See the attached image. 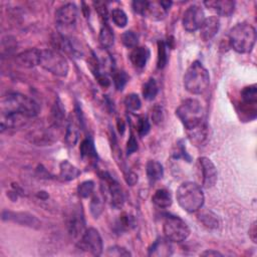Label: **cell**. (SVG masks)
<instances>
[{
	"instance_id": "obj_32",
	"label": "cell",
	"mask_w": 257,
	"mask_h": 257,
	"mask_svg": "<svg viewBox=\"0 0 257 257\" xmlns=\"http://www.w3.org/2000/svg\"><path fill=\"white\" fill-rule=\"evenodd\" d=\"M168 46L165 41L159 40L158 41V68L162 69L166 66L168 62Z\"/></svg>"
},
{
	"instance_id": "obj_26",
	"label": "cell",
	"mask_w": 257,
	"mask_h": 257,
	"mask_svg": "<svg viewBox=\"0 0 257 257\" xmlns=\"http://www.w3.org/2000/svg\"><path fill=\"white\" fill-rule=\"evenodd\" d=\"M152 201L159 208H168L172 205L173 199L170 191L167 189H159L153 195Z\"/></svg>"
},
{
	"instance_id": "obj_37",
	"label": "cell",
	"mask_w": 257,
	"mask_h": 257,
	"mask_svg": "<svg viewBox=\"0 0 257 257\" xmlns=\"http://www.w3.org/2000/svg\"><path fill=\"white\" fill-rule=\"evenodd\" d=\"M103 210V199L99 195H93L90 201V212L97 218Z\"/></svg>"
},
{
	"instance_id": "obj_27",
	"label": "cell",
	"mask_w": 257,
	"mask_h": 257,
	"mask_svg": "<svg viewBox=\"0 0 257 257\" xmlns=\"http://www.w3.org/2000/svg\"><path fill=\"white\" fill-rule=\"evenodd\" d=\"M79 152L80 156L83 160H86L87 162L94 161L97 158L96 150L94 148V144L91 139H85L81 142L80 147H79Z\"/></svg>"
},
{
	"instance_id": "obj_18",
	"label": "cell",
	"mask_w": 257,
	"mask_h": 257,
	"mask_svg": "<svg viewBox=\"0 0 257 257\" xmlns=\"http://www.w3.org/2000/svg\"><path fill=\"white\" fill-rule=\"evenodd\" d=\"M173 254V246L171 241L166 238H158L149 248V256L168 257Z\"/></svg>"
},
{
	"instance_id": "obj_41",
	"label": "cell",
	"mask_w": 257,
	"mask_h": 257,
	"mask_svg": "<svg viewBox=\"0 0 257 257\" xmlns=\"http://www.w3.org/2000/svg\"><path fill=\"white\" fill-rule=\"evenodd\" d=\"M106 255L107 256H114V257H121V256H131V252L128 250H126L123 247L120 246H112L109 247L106 251Z\"/></svg>"
},
{
	"instance_id": "obj_40",
	"label": "cell",
	"mask_w": 257,
	"mask_h": 257,
	"mask_svg": "<svg viewBox=\"0 0 257 257\" xmlns=\"http://www.w3.org/2000/svg\"><path fill=\"white\" fill-rule=\"evenodd\" d=\"M137 130L141 137H145L151 130V123L147 116H141L137 123Z\"/></svg>"
},
{
	"instance_id": "obj_19",
	"label": "cell",
	"mask_w": 257,
	"mask_h": 257,
	"mask_svg": "<svg viewBox=\"0 0 257 257\" xmlns=\"http://www.w3.org/2000/svg\"><path fill=\"white\" fill-rule=\"evenodd\" d=\"M220 27V20L217 16H210L205 18L201 28H200V36L204 41L211 40L218 32Z\"/></svg>"
},
{
	"instance_id": "obj_29",
	"label": "cell",
	"mask_w": 257,
	"mask_h": 257,
	"mask_svg": "<svg viewBox=\"0 0 257 257\" xmlns=\"http://www.w3.org/2000/svg\"><path fill=\"white\" fill-rule=\"evenodd\" d=\"M65 118V108L62 105V102L57 98L51 109V121L54 126H60Z\"/></svg>"
},
{
	"instance_id": "obj_20",
	"label": "cell",
	"mask_w": 257,
	"mask_h": 257,
	"mask_svg": "<svg viewBox=\"0 0 257 257\" xmlns=\"http://www.w3.org/2000/svg\"><path fill=\"white\" fill-rule=\"evenodd\" d=\"M204 4L207 8L214 10L218 15L229 17L233 14L235 9V2L231 0H213V1H206Z\"/></svg>"
},
{
	"instance_id": "obj_8",
	"label": "cell",
	"mask_w": 257,
	"mask_h": 257,
	"mask_svg": "<svg viewBox=\"0 0 257 257\" xmlns=\"http://www.w3.org/2000/svg\"><path fill=\"white\" fill-rule=\"evenodd\" d=\"M79 246L81 249L91 253L92 255L99 256L102 253L103 245L102 239L98 231L94 228L86 229L80 237Z\"/></svg>"
},
{
	"instance_id": "obj_2",
	"label": "cell",
	"mask_w": 257,
	"mask_h": 257,
	"mask_svg": "<svg viewBox=\"0 0 257 257\" xmlns=\"http://www.w3.org/2000/svg\"><path fill=\"white\" fill-rule=\"evenodd\" d=\"M39 109V105L34 99L18 92L8 93L1 99V111L4 112H15L33 117L38 114Z\"/></svg>"
},
{
	"instance_id": "obj_44",
	"label": "cell",
	"mask_w": 257,
	"mask_h": 257,
	"mask_svg": "<svg viewBox=\"0 0 257 257\" xmlns=\"http://www.w3.org/2000/svg\"><path fill=\"white\" fill-rule=\"evenodd\" d=\"M152 119L155 123H159L163 119V110L160 106H155L152 110Z\"/></svg>"
},
{
	"instance_id": "obj_12",
	"label": "cell",
	"mask_w": 257,
	"mask_h": 257,
	"mask_svg": "<svg viewBox=\"0 0 257 257\" xmlns=\"http://www.w3.org/2000/svg\"><path fill=\"white\" fill-rule=\"evenodd\" d=\"M198 165L200 168L202 176V184L205 188H212L218 179L217 168L214 163L206 157H201L198 159Z\"/></svg>"
},
{
	"instance_id": "obj_6",
	"label": "cell",
	"mask_w": 257,
	"mask_h": 257,
	"mask_svg": "<svg viewBox=\"0 0 257 257\" xmlns=\"http://www.w3.org/2000/svg\"><path fill=\"white\" fill-rule=\"evenodd\" d=\"M39 65L48 72L60 77L67 75L69 65L66 58L57 50H41Z\"/></svg>"
},
{
	"instance_id": "obj_11",
	"label": "cell",
	"mask_w": 257,
	"mask_h": 257,
	"mask_svg": "<svg viewBox=\"0 0 257 257\" xmlns=\"http://www.w3.org/2000/svg\"><path fill=\"white\" fill-rule=\"evenodd\" d=\"M77 18V7L73 3H66L55 11V20L60 28L72 27Z\"/></svg>"
},
{
	"instance_id": "obj_15",
	"label": "cell",
	"mask_w": 257,
	"mask_h": 257,
	"mask_svg": "<svg viewBox=\"0 0 257 257\" xmlns=\"http://www.w3.org/2000/svg\"><path fill=\"white\" fill-rule=\"evenodd\" d=\"M28 118V116L20 113L1 111V131L21 127L27 122Z\"/></svg>"
},
{
	"instance_id": "obj_49",
	"label": "cell",
	"mask_w": 257,
	"mask_h": 257,
	"mask_svg": "<svg viewBox=\"0 0 257 257\" xmlns=\"http://www.w3.org/2000/svg\"><path fill=\"white\" fill-rule=\"evenodd\" d=\"M201 255H202V256H222V254H221L220 252H218V251H216V250H213V249H211V250H206V251L202 252Z\"/></svg>"
},
{
	"instance_id": "obj_5",
	"label": "cell",
	"mask_w": 257,
	"mask_h": 257,
	"mask_svg": "<svg viewBox=\"0 0 257 257\" xmlns=\"http://www.w3.org/2000/svg\"><path fill=\"white\" fill-rule=\"evenodd\" d=\"M176 114L187 131L203 123V108L200 101L195 98L185 99L176 109Z\"/></svg>"
},
{
	"instance_id": "obj_35",
	"label": "cell",
	"mask_w": 257,
	"mask_h": 257,
	"mask_svg": "<svg viewBox=\"0 0 257 257\" xmlns=\"http://www.w3.org/2000/svg\"><path fill=\"white\" fill-rule=\"evenodd\" d=\"M200 221L203 223L204 226L207 228H217L218 227V219L217 216L212 213L211 211H206L200 214Z\"/></svg>"
},
{
	"instance_id": "obj_33",
	"label": "cell",
	"mask_w": 257,
	"mask_h": 257,
	"mask_svg": "<svg viewBox=\"0 0 257 257\" xmlns=\"http://www.w3.org/2000/svg\"><path fill=\"white\" fill-rule=\"evenodd\" d=\"M112 80L114 86L117 90H122L128 81V75L123 70H113L112 71Z\"/></svg>"
},
{
	"instance_id": "obj_25",
	"label": "cell",
	"mask_w": 257,
	"mask_h": 257,
	"mask_svg": "<svg viewBox=\"0 0 257 257\" xmlns=\"http://www.w3.org/2000/svg\"><path fill=\"white\" fill-rule=\"evenodd\" d=\"M168 10L164 8L161 2H150L144 16L149 17L152 20H162L167 15Z\"/></svg>"
},
{
	"instance_id": "obj_16",
	"label": "cell",
	"mask_w": 257,
	"mask_h": 257,
	"mask_svg": "<svg viewBox=\"0 0 257 257\" xmlns=\"http://www.w3.org/2000/svg\"><path fill=\"white\" fill-rule=\"evenodd\" d=\"M41 50L36 48L27 49L16 56L17 63L25 68H32L36 65H39L40 62Z\"/></svg>"
},
{
	"instance_id": "obj_45",
	"label": "cell",
	"mask_w": 257,
	"mask_h": 257,
	"mask_svg": "<svg viewBox=\"0 0 257 257\" xmlns=\"http://www.w3.org/2000/svg\"><path fill=\"white\" fill-rule=\"evenodd\" d=\"M175 157L176 158H184L185 160H188V162H190V160H191V158H190V156L186 153V150H185V148H184V145L183 144H181V142L180 143H178V145H177V153L175 154Z\"/></svg>"
},
{
	"instance_id": "obj_30",
	"label": "cell",
	"mask_w": 257,
	"mask_h": 257,
	"mask_svg": "<svg viewBox=\"0 0 257 257\" xmlns=\"http://www.w3.org/2000/svg\"><path fill=\"white\" fill-rule=\"evenodd\" d=\"M113 40H114V36L111 28L107 25V23H103L98 35L99 44L103 48H108L113 44Z\"/></svg>"
},
{
	"instance_id": "obj_48",
	"label": "cell",
	"mask_w": 257,
	"mask_h": 257,
	"mask_svg": "<svg viewBox=\"0 0 257 257\" xmlns=\"http://www.w3.org/2000/svg\"><path fill=\"white\" fill-rule=\"evenodd\" d=\"M125 181H126V183H127L128 185L133 186V185H135V184L138 182V175L135 174V173H133V172H130V173H127L126 176H125Z\"/></svg>"
},
{
	"instance_id": "obj_4",
	"label": "cell",
	"mask_w": 257,
	"mask_h": 257,
	"mask_svg": "<svg viewBox=\"0 0 257 257\" xmlns=\"http://www.w3.org/2000/svg\"><path fill=\"white\" fill-rule=\"evenodd\" d=\"M210 84V75L200 61H194L184 75V86L192 94H201Z\"/></svg>"
},
{
	"instance_id": "obj_38",
	"label": "cell",
	"mask_w": 257,
	"mask_h": 257,
	"mask_svg": "<svg viewBox=\"0 0 257 257\" xmlns=\"http://www.w3.org/2000/svg\"><path fill=\"white\" fill-rule=\"evenodd\" d=\"M138 41H139L138 35L134 31L127 30V31L123 32L122 35H121V42L127 48H135V47H137Z\"/></svg>"
},
{
	"instance_id": "obj_46",
	"label": "cell",
	"mask_w": 257,
	"mask_h": 257,
	"mask_svg": "<svg viewBox=\"0 0 257 257\" xmlns=\"http://www.w3.org/2000/svg\"><path fill=\"white\" fill-rule=\"evenodd\" d=\"M95 77H96V80L97 82L103 86V87H107L109 84H110V80L109 78L107 77V75L105 73H102V72H98L97 74H95Z\"/></svg>"
},
{
	"instance_id": "obj_36",
	"label": "cell",
	"mask_w": 257,
	"mask_h": 257,
	"mask_svg": "<svg viewBox=\"0 0 257 257\" xmlns=\"http://www.w3.org/2000/svg\"><path fill=\"white\" fill-rule=\"evenodd\" d=\"M124 104H125V107L131 110V111H137L141 108L142 106V101L139 97L138 94L136 93H131V94H127L124 98Z\"/></svg>"
},
{
	"instance_id": "obj_14",
	"label": "cell",
	"mask_w": 257,
	"mask_h": 257,
	"mask_svg": "<svg viewBox=\"0 0 257 257\" xmlns=\"http://www.w3.org/2000/svg\"><path fill=\"white\" fill-rule=\"evenodd\" d=\"M242 110L247 114L256 116V103H257V88L255 84L246 86L241 91Z\"/></svg>"
},
{
	"instance_id": "obj_24",
	"label": "cell",
	"mask_w": 257,
	"mask_h": 257,
	"mask_svg": "<svg viewBox=\"0 0 257 257\" xmlns=\"http://www.w3.org/2000/svg\"><path fill=\"white\" fill-rule=\"evenodd\" d=\"M80 175V171L69 163L67 160H64L60 163L59 166V177L63 181H71L76 179Z\"/></svg>"
},
{
	"instance_id": "obj_39",
	"label": "cell",
	"mask_w": 257,
	"mask_h": 257,
	"mask_svg": "<svg viewBox=\"0 0 257 257\" xmlns=\"http://www.w3.org/2000/svg\"><path fill=\"white\" fill-rule=\"evenodd\" d=\"M94 190V183L92 181H84L79 184L77 187V193L78 196L81 198H88L92 195Z\"/></svg>"
},
{
	"instance_id": "obj_50",
	"label": "cell",
	"mask_w": 257,
	"mask_h": 257,
	"mask_svg": "<svg viewBox=\"0 0 257 257\" xmlns=\"http://www.w3.org/2000/svg\"><path fill=\"white\" fill-rule=\"evenodd\" d=\"M124 122L122 121V119H117V128H118V132L120 133V134H123V132H124Z\"/></svg>"
},
{
	"instance_id": "obj_7",
	"label": "cell",
	"mask_w": 257,
	"mask_h": 257,
	"mask_svg": "<svg viewBox=\"0 0 257 257\" xmlns=\"http://www.w3.org/2000/svg\"><path fill=\"white\" fill-rule=\"evenodd\" d=\"M165 238L171 242H183L190 235L188 224L180 217L169 215L166 217L163 225Z\"/></svg>"
},
{
	"instance_id": "obj_22",
	"label": "cell",
	"mask_w": 257,
	"mask_h": 257,
	"mask_svg": "<svg viewBox=\"0 0 257 257\" xmlns=\"http://www.w3.org/2000/svg\"><path fill=\"white\" fill-rule=\"evenodd\" d=\"M76 120L77 118L70 114L65 133V142L68 147H74L79 138V125Z\"/></svg>"
},
{
	"instance_id": "obj_43",
	"label": "cell",
	"mask_w": 257,
	"mask_h": 257,
	"mask_svg": "<svg viewBox=\"0 0 257 257\" xmlns=\"http://www.w3.org/2000/svg\"><path fill=\"white\" fill-rule=\"evenodd\" d=\"M138 150V143L134 135H131L127 143H126V153L127 155H131L135 153Z\"/></svg>"
},
{
	"instance_id": "obj_10",
	"label": "cell",
	"mask_w": 257,
	"mask_h": 257,
	"mask_svg": "<svg viewBox=\"0 0 257 257\" xmlns=\"http://www.w3.org/2000/svg\"><path fill=\"white\" fill-rule=\"evenodd\" d=\"M205 20L203 9L198 5H192L187 8L183 15V27L188 32H195L200 29Z\"/></svg>"
},
{
	"instance_id": "obj_28",
	"label": "cell",
	"mask_w": 257,
	"mask_h": 257,
	"mask_svg": "<svg viewBox=\"0 0 257 257\" xmlns=\"http://www.w3.org/2000/svg\"><path fill=\"white\" fill-rule=\"evenodd\" d=\"M188 136L195 146H202L207 138V128L204 122L199 126L188 131Z\"/></svg>"
},
{
	"instance_id": "obj_17",
	"label": "cell",
	"mask_w": 257,
	"mask_h": 257,
	"mask_svg": "<svg viewBox=\"0 0 257 257\" xmlns=\"http://www.w3.org/2000/svg\"><path fill=\"white\" fill-rule=\"evenodd\" d=\"M84 219L81 210L79 211V208L76 210H73L72 213L69 215L68 218V231L73 237H78L83 234L84 230Z\"/></svg>"
},
{
	"instance_id": "obj_13",
	"label": "cell",
	"mask_w": 257,
	"mask_h": 257,
	"mask_svg": "<svg viewBox=\"0 0 257 257\" xmlns=\"http://www.w3.org/2000/svg\"><path fill=\"white\" fill-rule=\"evenodd\" d=\"M2 220L4 221H12L14 223L20 224L22 226H28L31 228H39L41 223L40 221L33 215L23 212H10L4 211L2 213Z\"/></svg>"
},
{
	"instance_id": "obj_3",
	"label": "cell",
	"mask_w": 257,
	"mask_h": 257,
	"mask_svg": "<svg viewBox=\"0 0 257 257\" xmlns=\"http://www.w3.org/2000/svg\"><path fill=\"white\" fill-rule=\"evenodd\" d=\"M256 30L249 23H238L229 32V43L238 53H248L254 47Z\"/></svg>"
},
{
	"instance_id": "obj_9",
	"label": "cell",
	"mask_w": 257,
	"mask_h": 257,
	"mask_svg": "<svg viewBox=\"0 0 257 257\" xmlns=\"http://www.w3.org/2000/svg\"><path fill=\"white\" fill-rule=\"evenodd\" d=\"M100 178L104 183V191L109 197L111 206L115 209H120L123 205L124 198L119 184L106 172L101 173Z\"/></svg>"
},
{
	"instance_id": "obj_1",
	"label": "cell",
	"mask_w": 257,
	"mask_h": 257,
	"mask_svg": "<svg viewBox=\"0 0 257 257\" xmlns=\"http://www.w3.org/2000/svg\"><path fill=\"white\" fill-rule=\"evenodd\" d=\"M176 198L179 206L189 213L199 211L205 201L202 188L193 182H185L179 186L176 192Z\"/></svg>"
},
{
	"instance_id": "obj_47",
	"label": "cell",
	"mask_w": 257,
	"mask_h": 257,
	"mask_svg": "<svg viewBox=\"0 0 257 257\" xmlns=\"http://www.w3.org/2000/svg\"><path fill=\"white\" fill-rule=\"evenodd\" d=\"M248 234H249V238L252 240V242L256 243L257 242V223H256V221H254L251 224V226L249 227Z\"/></svg>"
},
{
	"instance_id": "obj_34",
	"label": "cell",
	"mask_w": 257,
	"mask_h": 257,
	"mask_svg": "<svg viewBox=\"0 0 257 257\" xmlns=\"http://www.w3.org/2000/svg\"><path fill=\"white\" fill-rule=\"evenodd\" d=\"M110 17L113 21V23L117 26V27H124L127 24V16L125 14V12L120 9V8H115L111 11L110 13Z\"/></svg>"
},
{
	"instance_id": "obj_21",
	"label": "cell",
	"mask_w": 257,
	"mask_h": 257,
	"mask_svg": "<svg viewBox=\"0 0 257 257\" xmlns=\"http://www.w3.org/2000/svg\"><path fill=\"white\" fill-rule=\"evenodd\" d=\"M149 57L150 50L146 46H137L132 50L130 54L131 62L136 68H144L147 64Z\"/></svg>"
},
{
	"instance_id": "obj_23",
	"label": "cell",
	"mask_w": 257,
	"mask_h": 257,
	"mask_svg": "<svg viewBox=\"0 0 257 257\" xmlns=\"http://www.w3.org/2000/svg\"><path fill=\"white\" fill-rule=\"evenodd\" d=\"M146 172H147L148 180L151 184L161 180L164 176V169H163L162 164L155 160H150L147 163Z\"/></svg>"
},
{
	"instance_id": "obj_31",
	"label": "cell",
	"mask_w": 257,
	"mask_h": 257,
	"mask_svg": "<svg viewBox=\"0 0 257 257\" xmlns=\"http://www.w3.org/2000/svg\"><path fill=\"white\" fill-rule=\"evenodd\" d=\"M159 87L154 78H149L143 85V96L147 100H153L158 94Z\"/></svg>"
},
{
	"instance_id": "obj_42",
	"label": "cell",
	"mask_w": 257,
	"mask_h": 257,
	"mask_svg": "<svg viewBox=\"0 0 257 257\" xmlns=\"http://www.w3.org/2000/svg\"><path fill=\"white\" fill-rule=\"evenodd\" d=\"M148 5H149V1H146V0H137V1H134L132 3L134 11L138 14L143 15V16H144V14H145V12L148 8Z\"/></svg>"
}]
</instances>
